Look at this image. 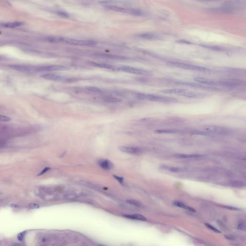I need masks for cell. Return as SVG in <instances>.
Here are the masks:
<instances>
[{
  "instance_id": "obj_11",
  "label": "cell",
  "mask_w": 246,
  "mask_h": 246,
  "mask_svg": "<svg viewBox=\"0 0 246 246\" xmlns=\"http://www.w3.org/2000/svg\"><path fill=\"white\" fill-rule=\"evenodd\" d=\"M40 77L43 78L47 80H52V81H61L66 79L65 77L62 75L54 74H42L40 75Z\"/></svg>"
},
{
  "instance_id": "obj_4",
  "label": "cell",
  "mask_w": 246,
  "mask_h": 246,
  "mask_svg": "<svg viewBox=\"0 0 246 246\" xmlns=\"http://www.w3.org/2000/svg\"><path fill=\"white\" fill-rule=\"evenodd\" d=\"M57 42H63L69 44L79 45V46H93L97 44V42L94 40H76L74 38H57Z\"/></svg>"
},
{
  "instance_id": "obj_10",
  "label": "cell",
  "mask_w": 246,
  "mask_h": 246,
  "mask_svg": "<svg viewBox=\"0 0 246 246\" xmlns=\"http://www.w3.org/2000/svg\"><path fill=\"white\" fill-rule=\"evenodd\" d=\"M194 80L198 83L206 85L211 86H218V82L215 81L214 80L207 79V78L203 77H196L194 78Z\"/></svg>"
},
{
  "instance_id": "obj_38",
  "label": "cell",
  "mask_w": 246,
  "mask_h": 246,
  "mask_svg": "<svg viewBox=\"0 0 246 246\" xmlns=\"http://www.w3.org/2000/svg\"><path fill=\"white\" fill-rule=\"evenodd\" d=\"M114 177L119 183H121V184H123V182H124V179H123V177H118V176H117V175H114Z\"/></svg>"
},
{
  "instance_id": "obj_7",
  "label": "cell",
  "mask_w": 246,
  "mask_h": 246,
  "mask_svg": "<svg viewBox=\"0 0 246 246\" xmlns=\"http://www.w3.org/2000/svg\"><path fill=\"white\" fill-rule=\"evenodd\" d=\"M203 130L205 132L207 133L208 135H223L229 133V130L226 128L216 126H206L203 127Z\"/></svg>"
},
{
  "instance_id": "obj_33",
  "label": "cell",
  "mask_w": 246,
  "mask_h": 246,
  "mask_svg": "<svg viewBox=\"0 0 246 246\" xmlns=\"http://www.w3.org/2000/svg\"><path fill=\"white\" fill-rule=\"evenodd\" d=\"M26 233V231H24V232L20 233L17 235V239L19 241H22L23 240L24 238V237H25Z\"/></svg>"
},
{
  "instance_id": "obj_9",
  "label": "cell",
  "mask_w": 246,
  "mask_h": 246,
  "mask_svg": "<svg viewBox=\"0 0 246 246\" xmlns=\"http://www.w3.org/2000/svg\"><path fill=\"white\" fill-rule=\"evenodd\" d=\"M180 95L184 97H187L188 98L202 99L208 97L209 94L203 93V92H196L193 91H187L186 90L184 92H182Z\"/></svg>"
},
{
  "instance_id": "obj_18",
  "label": "cell",
  "mask_w": 246,
  "mask_h": 246,
  "mask_svg": "<svg viewBox=\"0 0 246 246\" xmlns=\"http://www.w3.org/2000/svg\"><path fill=\"white\" fill-rule=\"evenodd\" d=\"M99 165L105 170H109L112 168L113 165L111 161L108 160H101L99 161Z\"/></svg>"
},
{
  "instance_id": "obj_5",
  "label": "cell",
  "mask_w": 246,
  "mask_h": 246,
  "mask_svg": "<svg viewBox=\"0 0 246 246\" xmlns=\"http://www.w3.org/2000/svg\"><path fill=\"white\" fill-rule=\"evenodd\" d=\"M145 99L152 102H158L164 103H173L177 102V99L174 98L157 95L155 94H146Z\"/></svg>"
},
{
  "instance_id": "obj_2",
  "label": "cell",
  "mask_w": 246,
  "mask_h": 246,
  "mask_svg": "<svg viewBox=\"0 0 246 246\" xmlns=\"http://www.w3.org/2000/svg\"><path fill=\"white\" fill-rule=\"evenodd\" d=\"M166 65L169 66L173 67L178 68L181 69H186V70H191L194 71H200V72H210L211 70L208 68L202 67V66L195 65H190L188 63H179L177 62H168Z\"/></svg>"
},
{
  "instance_id": "obj_12",
  "label": "cell",
  "mask_w": 246,
  "mask_h": 246,
  "mask_svg": "<svg viewBox=\"0 0 246 246\" xmlns=\"http://www.w3.org/2000/svg\"><path fill=\"white\" fill-rule=\"evenodd\" d=\"M120 151L124 152L130 154H138L142 152V149L138 147L122 146L119 148Z\"/></svg>"
},
{
  "instance_id": "obj_32",
  "label": "cell",
  "mask_w": 246,
  "mask_h": 246,
  "mask_svg": "<svg viewBox=\"0 0 246 246\" xmlns=\"http://www.w3.org/2000/svg\"><path fill=\"white\" fill-rule=\"evenodd\" d=\"M11 120V118L8 116L5 115H0V121L9 122Z\"/></svg>"
},
{
  "instance_id": "obj_25",
  "label": "cell",
  "mask_w": 246,
  "mask_h": 246,
  "mask_svg": "<svg viewBox=\"0 0 246 246\" xmlns=\"http://www.w3.org/2000/svg\"><path fill=\"white\" fill-rule=\"evenodd\" d=\"M22 25V23L19 22H15L13 23H8L2 24V26H4L5 28H16L17 26H20Z\"/></svg>"
},
{
  "instance_id": "obj_35",
  "label": "cell",
  "mask_w": 246,
  "mask_h": 246,
  "mask_svg": "<svg viewBox=\"0 0 246 246\" xmlns=\"http://www.w3.org/2000/svg\"><path fill=\"white\" fill-rule=\"evenodd\" d=\"M28 207L32 209H38V208L40 207V206L36 203H30L28 205Z\"/></svg>"
},
{
  "instance_id": "obj_29",
  "label": "cell",
  "mask_w": 246,
  "mask_h": 246,
  "mask_svg": "<svg viewBox=\"0 0 246 246\" xmlns=\"http://www.w3.org/2000/svg\"><path fill=\"white\" fill-rule=\"evenodd\" d=\"M85 89H86L87 90H88V91H91V92H95V93H100V92H102L101 89H99V88H97V87H85Z\"/></svg>"
},
{
  "instance_id": "obj_27",
  "label": "cell",
  "mask_w": 246,
  "mask_h": 246,
  "mask_svg": "<svg viewBox=\"0 0 246 246\" xmlns=\"http://www.w3.org/2000/svg\"><path fill=\"white\" fill-rule=\"evenodd\" d=\"M156 134H174L177 132V131L174 129H163V130H157L155 131Z\"/></svg>"
},
{
  "instance_id": "obj_20",
  "label": "cell",
  "mask_w": 246,
  "mask_h": 246,
  "mask_svg": "<svg viewBox=\"0 0 246 246\" xmlns=\"http://www.w3.org/2000/svg\"><path fill=\"white\" fill-rule=\"evenodd\" d=\"M185 91L186 89H163L161 91V92L165 94H180Z\"/></svg>"
},
{
  "instance_id": "obj_13",
  "label": "cell",
  "mask_w": 246,
  "mask_h": 246,
  "mask_svg": "<svg viewBox=\"0 0 246 246\" xmlns=\"http://www.w3.org/2000/svg\"><path fill=\"white\" fill-rule=\"evenodd\" d=\"M9 67L11 69L17 70V71L24 72H34V67L29 66L21 65H11Z\"/></svg>"
},
{
  "instance_id": "obj_19",
  "label": "cell",
  "mask_w": 246,
  "mask_h": 246,
  "mask_svg": "<svg viewBox=\"0 0 246 246\" xmlns=\"http://www.w3.org/2000/svg\"><path fill=\"white\" fill-rule=\"evenodd\" d=\"M91 65L93 66H95L96 67L101 68H103V69L113 70L115 68V67L112 65L106 64V63H91Z\"/></svg>"
},
{
  "instance_id": "obj_23",
  "label": "cell",
  "mask_w": 246,
  "mask_h": 246,
  "mask_svg": "<svg viewBox=\"0 0 246 246\" xmlns=\"http://www.w3.org/2000/svg\"><path fill=\"white\" fill-rule=\"evenodd\" d=\"M174 205L179 207L181 208L184 209L188 210V211H191L195 212V210L193 209L192 208L190 207L189 206H186V205L184 204V203H183L182 202H179V201H175L174 202Z\"/></svg>"
},
{
  "instance_id": "obj_3",
  "label": "cell",
  "mask_w": 246,
  "mask_h": 246,
  "mask_svg": "<svg viewBox=\"0 0 246 246\" xmlns=\"http://www.w3.org/2000/svg\"><path fill=\"white\" fill-rule=\"evenodd\" d=\"M105 8L111 11H116L118 12L123 13L125 14H128L134 16H142L144 15L142 11L140 10L132 8L123 7L121 6L116 5H107Z\"/></svg>"
},
{
  "instance_id": "obj_37",
  "label": "cell",
  "mask_w": 246,
  "mask_h": 246,
  "mask_svg": "<svg viewBox=\"0 0 246 246\" xmlns=\"http://www.w3.org/2000/svg\"><path fill=\"white\" fill-rule=\"evenodd\" d=\"M223 207H225V208H226V209H228L233 210V211H238V210H240V209L239 208H238L235 207H232V206H223Z\"/></svg>"
},
{
  "instance_id": "obj_31",
  "label": "cell",
  "mask_w": 246,
  "mask_h": 246,
  "mask_svg": "<svg viewBox=\"0 0 246 246\" xmlns=\"http://www.w3.org/2000/svg\"><path fill=\"white\" fill-rule=\"evenodd\" d=\"M205 226H206V227H207L208 228H209L210 229H211L214 232H215L216 233H221L220 231L218 230L217 228H216L214 227V226H212V225H210L209 224H207V223H206L205 224Z\"/></svg>"
},
{
  "instance_id": "obj_1",
  "label": "cell",
  "mask_w": 246,
  "mask_h": 246,
  "mask_svg": "<svg viewBox=\"0 0 246 246\" xmlns=\"http://www.w3.org/2000/svg\"><path fill=\"white\" fill-rule=\"evenodd\" d=\"M246 3V0H226L219 11L226 13L238 12L244 9Z\"/></svg>"
},
{
  "instance_id": "obj_6",
  "label": "cell",
  "mask_w": 246,
  "mask_h": 246,
  "mask_svg": "<svg viewBox=\"0 0 246 246\" xmlns=\"http://www.w3.org/2000/svg\"><path fill=\"white\" fill-rule=\"evenodd\" d=\"M118 70L124 72L139 75H145V76H149V75H151V73L149 71L145 70L143 69H138L137 68L133 67L131 66H120L118 68Z\"/></svg>"
},
{
  "instance_id": "obj_39",
  "label": "cell",
  "mask_w": 246,
  "mask_h": 246,
  "mask_svg": "<svg viewBox=\"0 0 246 246\" xmlns=\"http://www.w3.org/2000/svg\"><path fill=\"white\" fill-rule=\"evenodd\" d=\"M50 168L49 167H46L44 169H43V170L40 173V174H38V175H43V174H44L45 173L47 172V171H49V170Z\"/></svg>"
},
{
  "instance_id": "obj_14",
  "label": "cell",
  "mask_w": 246,
  "mask_h": 246,
  "mask_svg": "<svg viewBox=\"0 0 246 246\" xmlns=\"http://www.w3.org/2000/svg\"><path fill=\"white\" fill-rule=\"evenodd\" d=\"M138 37H139L140 38L149 40H156L160 38V37L158 36L151 33H145L139 34L138 35Z\"/></svg>"
},
{
  "instance_id": "obj_36",
  "label": "cell",
  "mask_w": 246,
  "mask_h": 246,
  "mask_svg": "<svg viewBox=\"0 0 246 246\" xmlns=\"http://www.w3.org/2000/svg\"><path fill=\"white\" fill-rule=\"evenodd\" d=\"M177 43H181V44H192V42L188 41V40H181L177 41Z\"/></svg>"
},
{
  "instance_id": "obj_22",
  "label": "cell",
  "mask_w": 246,
  "mask_h": 246,
  "mask_svg": "<svg viewBox=\"0 0 246 246\" xmlns=\"http://www.w3.org/2000/svg\"><path fill=\"white\" fill-rule=\"evenodd\" d=\"M102 99L104 102L109 103H118L123 101V100H122L121 99L118 98L116 97H109V96L103 97Z\"/></svg>"
},
{
  "instance_id": "obj_16",
  "label": "cell",
  "mask_w": 246,
  "mask_h": 246,
  "mask_svg": "<svg viewBox=\"0 0 246 246\" xmlns=\"http://www.w3.org/2000/svg\"><path fill=\"white\" fill-rule=\"evenodd\" d=\"M177 158L179 159H195L202 158L204 155L202 154H178L174 156Z\"/></svg>"
},
{
  "instance_id": "obj_28",
  "label": "cell",
  "mask_w": 246,
  "mask_h": 246,
  "mask_svg": "<svg viewBox=\"0 0 246 246\" xmlns=\"http://www.w3.org/2000/svg\"><path fill=\"white\" fill-rule=\"evenodd\" d=\"M126 202L129 204L132 205L137 206V207H141L142 205V203H140V202H138L136 200H126Z\"/></svg>"
},
{
  "instance_id": "obj_34",
  "label": "cell",
  "mask_w": 246,
  "mask_h": 246,
  "mask_svg": "<svg viewBox=\"0 0 246 246\" xmlns=\"http://www.w3.org/2000/svg\"><path fill=\"white\" fill-rule=\"evenodd\" d=\"M237 228L239 230H240L245 231V230H246V226H245L244 223H239L238 226H237Z\"/></svg>"
},
{
  "instance_id": "obj_30",
  "label": "cell",
  "mask_w": 246,
  "mask_h": 246,
  "mask_svg": "<svg viewBox=\"0 0 246 246\" xmlns=\"http://www.w3.org/2000/svg\"><path fill=\"white\" fill-rule=\"evenodd\" d=\"M231 184L232 186L236 187H241L244 186V184L243 182L239 181H233L231 182Z\"/></svg>"
},
{
  "instance_id": "obj_26",
  "label": "cell",
  "mask_w": 246,
  "mask_h": 246,
  "mask_svg": "<svg viewBox=\"0 0 246 246\" xmlns=\"http://www.w3.org/2000/svg\"><path fill=\"white\" fill-rule=\"evenodd\" d=\"M161 168L163 170H167V171H171L172 172H178L179 171H181V169L179 168L175 167L173 166H168V165H163L161 166Z\"/></svg>"
},
{
  "instance_id": "obj_17",
  "label": "cell",
  "mask_w": 246,
  "mask_h": 246,
  "mask_svg": "<svg viewBox=\"0 0 246 246\" xmlns=\"http://www.w3.org/2000/svg\"><path fill=\"white\" fill-rule=\"evenodd\" d=\"M123 216L127 218L133 219V220H139V221H145L147 220L146 217H145L143 215L140 214H124Z\"/></svg>"
},
{
  "instance_id": "obj_24",
  "label": "cell",
  "mask_w": 246,
  "mask_h": 246,
  "mask_svg": "<svg viewBox=\"0 0 246 246\" xmlns=\"http://www.w3.org/2000/svg\"><path fill=\"white\" fill-rule=\"evenodd\" d=\"M100 3H101V4H103V5H109L110 4H111V5L112 4L120 5V4H121V5H123L126 3H125V2H123V1H117V0H104L100 2Z\"/></svg>"
},
{
  "instance_id": "obj_40",
  "label": "cell",
  "mask_w": 246,
  "mask_h": 246,
  "mask_svg": "<svg viewBox=\"0 0 246 246\" xmlns=\"http://www.w3.org/2000/svg\"><path fill=\"white\" fill-rule=\"evenodd\" d=\"M11 206L13 208H19V206L17 205L14 204L11 205Z\"/></svg>"
},
{
  "instance_id": "obj_21",
  "label": "cell",
  "mask_w": 246,
  "mask_h": 246,
  "mask_svg": "<svg viewBox=\"0 0 246 246\" xmlns=\"http://www.w3.org/2000/svg\"><path fill=\"white\" fill-rule=\"evenodd\" d=\"M200 46L202 47L203 48L211 50L212 51H217V52H223L225 51L224 48L220 46H215V45H211L200 44Z\"/></svg>"
},
{
  "instance_id": "obj_41",
  "label": "cell",
  "mask_w": 246,
  "mask_h": 246,
  "mask_svg": "<svg viewBox=\"0 0 246 246\" xmlns=\"http://www.w3.org/2000/svg\"><path fill=\"white\" fill-rule=\"evenodd\" d=\"M201 1H218V0H201Z\"/></svg>"
},
{
  "instance_id": "obj_15",
  "label": "cell",
  "mask_w": 246,
  "mask_h": 246,
  "mask_svg": "<svg viewBox=\"0 0 246 246\" xmlns=\"http://www.w3.org/2000/svg\"><path fill=\"white\" fill-rule=\"evenodd\" d=\"M94 57H99V58H109L112 59H124L126 58L118 56H115V55H111V54H93Z\"/></svg>"
},
{
  "instance_id": "obj_8",
  "label": "cell",
  "mask_w": 246,
  "mask_h": 246,
  "mask_svg": "<svg viewBox=\"0 0 246 246\" xmlns=\"http://www.w3.org/2000/svg\"><path fill=\"white\" fill-rule=\"evenodd\" d=\"M66 66L61 65H51L47 66H40L35 68V72H51V71H64L68 70Z\"/></svg>"
}]
</instances>
